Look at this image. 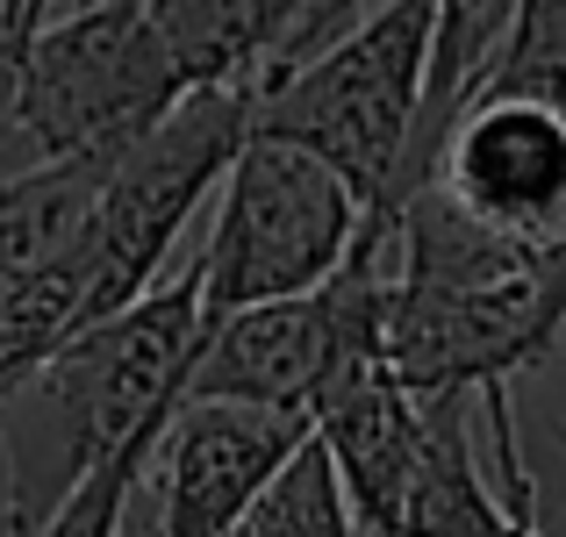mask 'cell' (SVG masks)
<instances>
[{
	"label": "cell",
	"instance_id": "8",
	"mask_svg": "<svg viewBox=\"0 0 566 537\" xmlns=\"http://www.w3.org/2000/svg\"><path fill=\"white\" fill-rule=\"evenodd\" d=\"M316 444V415L180 401L151 452V537H230Z\"/></svg>",
	"mask_w": 566,
	"mask_h": 537
},
{
	"label": "cell",
	"instance_id": "17",
	"mask_svg": "<svg viewBox=\"0 0 566 537\" xmlns=\"http://www.w3.org/2000/svg\"><path fill=\"white\" fill-rule=\"evenodd\" d=\"M545 444H553V466H559V516H545V537H566V415L545 423Z\"/></svg>",
	"mask_w": 566,
	"mask_h": 537
},
{
	"label": "cell",
	"instance_id": "9",
	"mask_svg": "<svg viewBox=\"0 0 566 537\" xmlns=\"http://www.w3.org/2000/svg\"><path fill=\"white\" fill-rule=\"evenodd\" d=\"M430 187L481 230L553 244L566 236V123L538 101L488 94L452 129Z\"/></svg>",
	"mask_w": 566,
	"mask_h": 537
},
{
	"label": "cell",
	"instance_id": "3",
	"mask_svg": "<svg viewBox=\"0 0 566 537\" xmlns=\"http://www.w3.org/2000/svg\"><path fill=\"white\" fill-rule=\"evenodd\" d=\"M430 36H438V0H380L323 57L251 94V137L323 158L366 208L374 244H395L401 158H409L416 108H423Z\"/></svg>",
	"mask_w": 566,
	"mask_h": 537
},
{
	"label": "cell",
	"instance_id": "11",
	"mask_svg": "<svg viewBox=\"0 0 566 537\" xmlns=\"http://www.w3.org/2000/svg\"><path fill=\"white\" fill-rule=\"evenodd\" d=\"M115 158H65V166H36V172L0 179V294L36 280V273H51V265L80 244V230H86V215H94L101 187H108Z\"/></svg>",
	"mask_w": 566,
	"mask_h": 537
},
{
	"label": "cell",
	"instance_id": "1",
	"mask_svg": "<svg viewBox=\"0 0 566 537\" xmlns=\"http://www.w3.org/2000/svg\"><path fill=\"white\" fill-rule=\"evenodd\" d=\"M566 337V236L481 230L438 187L395 215V273L380 302V366L409 394H516Z\"/></svg>",
	"mask_w": 566,
	"mask_h": 537
},
{
	"label": "cell",
	"instance_id": "15",
	"mask_svg": "<svg viewBox=\"0 0 566 537\" xmlns=\"http://www.w3.org/2000/svg\"><path fill=\"white\" fill-rule=\"evenodd\" d=\"M158 438H166V430H158ZM158 438H144V444H129L123 459H108V466H101L94 481L57 509V524L43 530V537H123L129 530V495H137L144 473H151Z\"/></svg>",
	"mask_w": 566,
	"mask_h": 537
},
{
	"label": "cell",
	"instance_id": "18",
	"mask_svg": "<svg viewBox=\"0 0 566 537\" xmlns=\"http://www.w3.org/2000/svg\"><path fill=\"white\" fill-rule=\"evenodd\" d=\"M72 8H94V0H65V14H72Z\"/></svg>",
	"mask_w": 566,
	"mask_h": 537
},
{
	"label": "cell",
	"instance_id": "7",
	"mask_svg": "<svg viewBox=\"0 0 566 537\" xmlns=\"http://www.w3.org/2000/svg\"><path fill=\"white\" fill-rule=\"evenodd\" d=\"M387 244H366L331 287L265 302L216 323L187 372L180 401H244V409L316 415L345 380L380 366V302H387Z\"/></svg>",
	"mask_w": 566,
	"mask_h": 537
},
{
	"label": "cell",
	"instance_id": "2",
	"mask_svg": "<svg viewBox=\"0 0 566 537\" xmlns=\"http://www.w3.org/2000/svg\"><path fill=\"white\" fill-rule=\"evenodd\" d=\"M201 273H172L137 308L80 330L22 394L0 409L8 516L0 537H43L72 495L129 444L158 438L201 358Z\"/></svg>",
	"mask_w": 566,
	"mask_h": 537
},
{
	"label": "cell",
	"instance_id": "6",
	"mask_svg": "<svg viewBox=\"0 0 566 537\" xmlns=\"http://www.w3.org/2000/svg\"><path fill=\"white\" fill-rule=\"evenodd\" d=\"M244 144H251V94H193L144 144H129L115 158L80 244L57 259L80 280L86 330L137 308L158 287L180 230L193 222V208L230 179Z\"/></svg>",
	"mask_w": 566,
	"mask_h": 537
},
{
	"label": "cell",
	"instance_id": "14",
	"mask_svg": "<svg viewBox=\"0 0 566 537\" xmlns=\"http://www.w3.org/2000/svg\"><path fill=\"white\" fill-rule=\"evenodd\" d=\"M488 94L538 101V108H553L559 123H566V0H524L516 36H510V51H502L495 86H488Z\"/></svg>",
	"mask_w": 566,
	"mask_h": 537
},
{
	"label": "cell",
	"instance_id": "12",
	"mask_svg": "<svg viewBox=\"0 0 566 537\" xmlns=\"http://www.w3.org/2000/svg\"><path fill=\"white\" fill-rule=\"evenodd\" d=\"M80 330H86V302H80V280H72L65 265H51V273H36V280L0 294V409H8Z\"/></svg>",
	"mask_w": 566,
	"mask_h": 537
},
{
	"label": "cell",
	"instance_id": "10",
	"mask_svg": "<svg viewBox=\"0 0 566 537\" xmlns=\"http://www.w3.org/2000/svg\"><path fill=\"white\" fill-rule=\"evenodd\" d=\"M359 537H524L488 481L473 401L416 394V438L387 495L359 516Z\"/></svg>",
	"mask_w": 566,
	"mask_h": 537
},
{
	"label": "cell",
	"instance_id": "13",
	"mask_svg": "<svg viewBox=\"0 0 566 537\" xmlns=\"http://www.w3.org/2000/svg\"><path fill=\"white\" fill-rule=\"evenodd\" d=\"M230 537H359V524H352V509H345V487H337V473H331V452L308 444V452L280 473V487Z\"/></svg>",
	"mask_w": 566,
	"mask_h": 537
},
{
	"label": "cell",
	"instance_id": "5",
	"mask_svg": "<svg viewBox=\"0 0 566 537\" xmlns=\"http://www.w3.org/2000/svg\"><path fill=\"white\" fill-rule=\"evenodd\" d=\"M366 244H374L366 208L352 201V187L323 158L273 144V137H251L237 151L230 179H222L208 251L193 259L208 330L244 316V308L331 287Z\"/></svg>",
	"mask_w": 566,
	"mask_h": 537
},
{
	"label": "cell",
	"instance_id": "16",
	"mask_svg": "<svg viewBox=\"0 0 566 537\" xmlns=\"http://www.w3.org/2000/svg\"><path fill=\"white\" fill-rule=\"evenodd\" d=\"M57 0H0V123L14 115V80H22V57L36 51V36L51 29Z\"/></svg>",
	"mask_w": 566,
	"mask_h": 537
},
{
	"label": "cell",
	"instance_id": "4",
	"mask_svg": "<svg viewBox=\"0 0 566 537\" xmlns=\"http://www.w3.org/2000/svg\"><path fill=\"white\" fill-rule=\"evenodd\" d=\"M180 101L166 36H158L144 0H94V8L57 14L22 57L14 80V166H65V158H115L144 144Z\"/></svg>",
	"mask_w": 566,
	"mask_h": 537
}]
</instances>
